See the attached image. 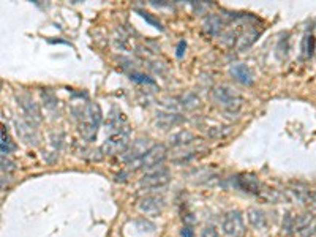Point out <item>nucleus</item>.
<instances>
[{
	"mask_svg": "<svg viewBox=\"0 0 316 237\" xmlns=\"http://www.w3.org/2000/svg\"><path fill=\"white\" fill-rule=\"evenodd\" d=\"M202 27H204V32H207L209 35H219L223 28V19L219 14H209V16L204 18Z\"/></svg>",
	"mask_w": 316,
	"mask_h": 237,
	"instance_id": "16",
	"label": "nucleus"
},
{
	"mask_svg": "<svg viewBox=\"0 0 316 237\" xmlns=\"http://www.w3.org/2000/svg\"><path fill=\"white\" fill-rule=\"evenodd\" d=\"M212 98L220 107L229 112H237L243 103V98L229 85H219V87H215L212 92Z\"/></svg>",
	"mask_w": 316,
	"mask_h": 237,
	"instance_id": "2",
	"label": "nucleus"
},
{
	"mask_svg": "<svg viewBox=\"0 0 316 237\" xmlns=\"http://www.w3.org/2000/svg\"><path fill=\"white\" fill-rule=\"evenodd\" d=\"M18 100V106L21 112H23L24 116V120L30 122L32 125H38L41 124V120H43V116H41V109L38 103L35 102V100L27 95V93H21V95L16 97Z\"/></svg>",
	"mask_w": 316,
	"mask_h": 237,
	"instance_id": "4",
	"label": "nucleus"
},
{
	"mask_svg": "<svg viewBox=\"0 0 316 237\" xmlns=\"http://www.w3.org/2000/svg\"><path fill=\"white\" fill-rule=\"evenodd\" d=\"M184 120H185V117L182 116V114L168 111V112H157L153 124H155L158 128H161V130H170V128L182 124Z\"/></svg>",
	"mask_w": 316,
	"mask_h": 237,
	"instance_id": "12",
	"label": "nucleus"
},
{
	"mask_svg": "<svg viewBox=\"0 0 316 237\" xmlns=\"http://www.w3.org/2000/svg\"><path fill=\"white\" fill-rule=\"evenodd\" d=\"M15 127H16V133L21 141H24L25 144H32V146L38 144L40 136H38L37 130H35V125H32L30 122L19 119V120H15Z\"/></svg>",
	"mask_w": 316,
	"mask_h": 237,
	"instance_id": "9",
	"label": "nucleus"
},
{
	"mask_svg": "<svg viewBox=\"0 0 316 237\" xmlns=\"http://www.w3.org/2000/svg\"><path fill=\"white\" fill-rule=\"evenodd\" d=\"M288 35H286V38H283V40H280V43H278V48H277V53H278V55L280 57H286L288 55V51H290V46H288Z\"/></svg>",
	"mask_w": 316,
	"mask_h": 237,
	"instance_id": "27",
	"label": "nucleus"
},
{
	"mask_svg": "<svg viewBox=\"0 0 316 237\" xmlns=\"http://www.w3.org/2000/svg\"><path fill=\"white\" fill-rule=\"evenodd\" d=\"M316 234V217L312 220V223L308 225L304 231H300L299 234H297V237H313Z\"/></svg>",
	"mask_w": 316,
	"mask_h": 237,
	"instance_id": "26",
	"label": "nucleus"
},
{
	"mask_svg": "<svg viewBox=\"0 0 316 237\" xmlns=\"http://www.w3.org/2000/svg\"><path fill=\"white\" fill-rule=\"evenodd\" d=\"M180 236L182 237H194V229L192 226H184L180 229Z\"/></svg>",
	"mask_w": 316,
	"mask_h": 237,
	"instance_id": "32",
	"label": "nucleus"
},
{
	"mask_svg": "<svg viewBox=\"0 0 316 237\" xmlns=\"http://www.w3.org/2000/svg\"><path fill=\"white\" fill-rule=\"evenodd\" d=\"M138 13H139V16H141V18H144V19H146V21H147V23H149V24H152V26H153V27H155V28H158V30H163V26H161V23H160V21H158V19H155V18H153L150 13H147V11H143V10H138Z\"/></svg>",
	"mask_w": 316,
	"mask_h": 237,
	"instance_id": "24",
	"label": "nucleus"
},
{
	"mask_svg": "<svg viewBox=\"0 0 316 237\" xmlns=\"http://www.w3.org/2000/svg\"><path fill=\"white\" fill-rule=\"evenodd\" d=\"M288 195L291 196L292 201H296V203H307V201H310L312 193L308 191L305 186L297 185V186H292V188L288 190Z\"/></svg>",
	"mask_w": 316,
	"mask_h": 237,
	"instance_id": "17",
	"label": "nucleus"
},
{
	"mask_svg": "<svg viewBox=\"0 0 316 237\" xmlns=\"http://www.w3.org/2000/svg\"><path fill=\"white\" fill-rule=\"evenodd\" d=\"M152 147L153 146H152V142H150L149 138H138V139L133 141V144L121 155V158H122V161L130 164L133 161L139 160V158H143Z\"/></svg>",
	"mask_w": 316,
	"mask_h": 237,
	"instance_id": "8",
	"label": "nucleus"
},
{
	"mask_svg": "<svg viewBox=\"0 0 316 237\" xmlns=\"http://www.w3.org/2000/svg\"><path fill=\"white\" fill-rule=\"evenodd\" d=\"M201 237H220V234L214 226H206L201 231Z\"/></svg>",
	"mask_w": 316,
	"mask_h": 237,
	"instance_id": "29",
	"label": "nucleus"
},
{
	"mask_svg": "<svg viewBox=\"0 0 316 237\" xmlns=\"http://www.w3.org/2000/svg\"><path fill=\"white\" fill-rule=\"evenodd\" d=\"M236 186L250 195H259L263 191V185L255 174H239L236 177Z\"/></svg>",
	"mask_w": 316,
	"mask_h": 237,
	"instance_id": "11",
	"label": "nucleus"
},
{
	"mask_svg": "<svg viewBox=\"0 0 316 237\" xmlns=\"http://www.w3.org/2000/svg\"><path fill=\"white\" fill-rule=\"evenodd\" d=\"M221 229L228 237H242L245 234L243 215L239 211H231L223 217Z\"/></svg>",
	"mask_w": 316,
	"mask_h": 237,
	"instance_id": "5",
	"label": "nucleus"
},
{
	"mask_svg": "<svg viewBox=\"0 0 316 237\" xmlns=\"http://www.w3.org/2000/svg\"><path fill=\"white\" fill-rule=\"evenodd\" d=\"M294 218L296 217H292V215L288 212L285 215V220H283V231L286 233H291L292 231V228H294Z\"/></svg>",
	"mask_w": 316,
	"mask_h": 237,
	"instance_id": "28",
	"label": "nucleus"
},
{
	"mask_svg": "<svg viewBox=\"0 0 316 237\" xmlns=\"http://www.w3.org/2000/svg\"><path fill=\"white\" fill-rule=\"evenodd\" d=\"M247 220L250 226L258 229V231H264L267 228V215L259 207H251V209L247 211Z\"/></svg>",
	"mask_w": 316,
	"mask_h": 237,
	"instance_id": "13",
	"label": "nucleus"
},
{
	"mask_svg": "<svg viewBox=\"0 0 316 237\" xmlns=\"http://www.w3.org/2000/svg\"><path fill=\"white\" fill-rule=\"evenodd\" d=\"M196 141V134L188 132V130H179L170 136V144L172 147H182V146H188L192 142Z\"/></svg>",
	"mask_w": 316,
	"mask_h": 237,
	"instance_id": "15",
	"label": "nucleus"
},
{
	"mask_svg": "<svg viewBox=\"0 0 316 237\" xmlns=\"http://www.w3.org/2000/svg\"><path fill=\"white\" fill-rule=\"evenodd\" d=\"M168 157V149L163 144H157L153 146L149 152H147L143 158L130 163L131 169H144V171H153L160 168L163 161Z\"/></svg>",
	"mask_w": 316,
	"mask_h": 237,
	"instance_id": "3",
	"label": "nucleus"
},
{
	"mask_svg": "<svg viewBox=\"0 0 316 237\" xmlns=\"http://www.w3.org/2000/svg\"><path fill=\"white\" fill-rule=\"evenodd\" d=\"M258 38V32H248V33H243L241 38L237 40V49L239 51H245V49H248L255 40Z\"/></svg>",
	"mask_w": 316,
	"mask_h": 237,
	"instance_id": "20",
	"label": "nucleus"
},
{
	"mask_svg": "<svg viewBox=\"0 0 316 237\" xmlns=\"http://www.w3.org/2000/svg\"><path fill=\"white\" fill-rule=\"evenodd\" d=\"M165 199L161 196H157V195H149V196H144L141 201H139V211L146 215H158L163 212L165 209Z\"/></svg>",
	"mask_w": 316,
	"mask_h": 237,
	"instance_id": "10",
	"label": "nucleus"
},
{
	"mask_svg": "<svg viewBox=\"0 0 316 237\" xmlns=\"http://www.w3.org/2000/svg\"><path fill=\"white\" fill-rule=\"evenodd\" d=\"M179 100V106L184 107V109H194V107H198L201 103H199V98L193 95V93H187V95L177 98Z\"/></svg>",
	"mask_w": 316,
	"mask_h": 237,
	"instance_id": "19",
	"label": "nucleus"
},
{
	"mask_svg": "<svg viewBox=\"0 0 316 237\" xmlns=\"http://www.w3.org/2000/svg\"><path fill=\"white\" fill-rule=\"evenodd\" d=\"M170 181H171V172L168 171V168L160 166L144 174L141 177V181H139V185L143 188H161V186H165Z\"/></svg>",
	"mask_w": 316,
	"mask_h": 237,
	"instance_id": "7",
	"label": "nucleus"
},
{
	"mask_svg": "<svg viewBox=\"0 0 316 237\" xmlns=\"http://www.w3.org/2000/svg\"><path fill=\"white\" fill-rule=\"evenodd\" d=\"M185 48H187V43H185V40L179 41L177 49H175V55H177L179 59H182V57H184V54H185Z\"/></svg>",
	"mask_w": 316,
	"mask_h": 237,
	"instance_id": "30",
	"label": "nucleus"
},
{
	"mask_svg": "<svg viewBox=\"0 0 316 237\" xmlns=\"http://www.w3.org/2000/svg\"><path fill=\"white\" fill-rule=\"evenodd\" d=\"M101 124V109L97 103H87L79 112L78 130L86 141H94L97 138L98 127Z\"/></svg>",
	"mask_w": 316,
	"mask_h": 237,
	"instance_id": "1",
	"label": "nucleus"
},
{
	"mask_svg": "<svg viewBox=\"0 0 316 237\" xmlns=\"http://www.w3.org/2000/svg\"><path fill=\"white\" fill-rule=\"evenodd\" d=\"M266 201H269V203H277V201L282 199V195H280V191L277 190H272V188H263V191L259 193Z\"/></svg>",
	"mask_w": 316,
	"mask_h": 237,
	"instance_id": "23",
	"label": "nucleus"
},
{
	"mask_svg": "<svg viewBox=\"0 0 316 237\" xmlns=\"http://www.w3.org/2000/svg\"><path fill=\"white\" fill-rule=\"evenodd\" d=\"M313 51H315V37H313V35H310V37L307 35V37L304 38V41H302V55H304V57H312Z\"/></svg>",
	"mask_w": 316,
	"mask_h": 237,
	"instance_id": "22",
	"label": "nucleus"
},
{
	"mask_svg": "<svg viewBox=\"0 0 316 237\" xmlns=\"http://www.w3.org/2000/svg\"><path fill=\"white\" fill-rule=\"evenodd\" d=\"M130 79L135 82H141V84H155L153 79H150L147 75H143V73H138V71H133L130 73Z\"/></svg>",
	"mask_w": 316,
	"mask_h": 237,
	"instance_id": "25",
	"label": "nucleus"
},
{
	"mask_svg": "<svg viewBox=\"0 0 316 237\" xmlns=\"http://www.w3.org/2000/svg\"><path fill=\"white\" fill-rule=\"evenodd\" d=\"M130 147V138L126 133L122 132H117V133H112L109 138L103 142L101 146V152L103 155H122L126 149Z\"/></svg>",
	"mask_w": 316,
	"mask_h": 237,
	"instance_id": "6",
	"label": "nucleus"
},
{
	"mask_svg": "<svg viewBox=\"0 0 316 237\" xmlns=\"http://www.w3.org/2000/svg\"><path fill=\"white\" fill-rule=\"evenodd\" d=\"M231 71V75H233V78L236 79V81H239L241 84L243 85H251L253 84V75H251V71L250 68L245 65V63H233L229 68Z\"/></svg>",
	"mask_w": 316,
	"mask_h": 237,
	"instance_id": "14",
	"label": "nucleus"
},
{
	"mask_svg": "<svg viewBox=\"0 0 316 237\" xmlns=\"http://www.w3.org/2000/svg\"><path fill=\"white\" fill-rule=\"evenodd\" d=\"M310 201L316 206V191H312V195H310Z\"/></svg>",
	"mask_w": 316,
	"mask_h": 237,
	"instance_id": "33",
	"label": "nucleus"
},
{
	"mask_svg": "<svg viewBox=\"0 0 316 237\" xmlns=\"http://www.w3.org/2000/svg\"><path fill=\"white\" fill-rule=\"evenodd\" d=\"M13 169H15V163L10 161L8 158L2 157V171L5 172V171H13Z\"/></svg>",
	"mask_w": 316,
	"mask_h": 237,
	"instance_id": "31",
	"label": "nucleus"
},
{
	"mask_svg": "<svg viewBox=\"0 0 316 237\" xmlns=\"http://www.w3.org/2000/svg\"><path fill=\"white\" fill-rule=\"evenodd\" d=\"M313 218H315V215H312V213H302L299 217L294 218V228H292L294 234L297 236L300 231H304V229L312 223Z\"/></svg>",
	"mask_w": 316,
	"mask_h": 237,
	"instance_id": "18",
	"label": "nucleus"
},
{
	"mask_svg": "<svg viewBox=\"0 0 316 237\" xmlns=\"http://www.w3.org/2000/svg\"><path fill=\"white\" fill-rule=\"evenodd\" d=\"M0 149H2V157H6L8 154H11L13 150L16 149V146L13 144L11 138L8 136V133L5 132V128L2 130V141H0Z\"/></svg>",
	"mask_w": 316,
	"mask_h": 237,
	"instance_id": "21",
	"label": "nucleus"
}]
</instances>
